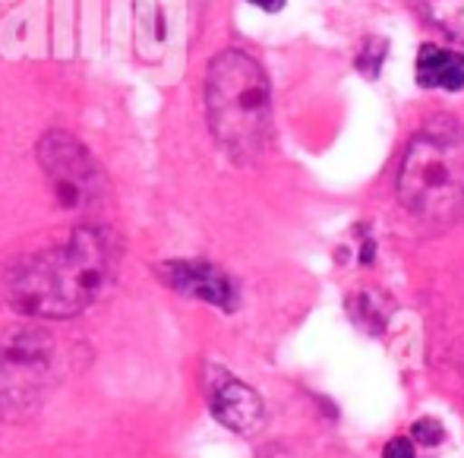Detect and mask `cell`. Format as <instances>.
Masks as SVG:
<instances>
[{
  "mask_svg": "<svg viewBox=\"0 0 464 458\" xmlns=\"http://www.w3.org/2000/svg\"><path fill=\"white\" fill-rule=\"evenodd\" d=\"M108 275V238L82 225L44 250L19 257L4 275V297L23 317L70 319L95 304Z\"/></svg>",
  "mask_w": 464,
  "mask_h": 458,
  "instance_id": "6da1fadb",
  "label": "cell"
},
{
  "mask_svg": "<svg viewBox=\"0 0 464 458\" xmlns=\"http://www.w3.org/2000/svg\"><path fill=\"white\" fill-rule=\"evenodd\" d=\"M206 117L215 142L231 161H256L272 130V89L266 70L246 51L227 48L206 70Z\"/></svg>",
  "mask_w": 464,
  "mask_h": 458,
  "instance_id": "7a4b0ae2",
  "label": "cell"
},
{
  "mask_svg": "<svg viewBox=\"0 0 464 458\" xmlns=\"http://www.w3.org/2000/svg\"><path fill=\"white\" fill-rule=\"evenodd\" d=\"M398 200L420 221H449L464 206V127L455 117L423 123L398 171Z\"/></svg>",
  "mask_w": 464,
  "mask_h": 458,
  "instance_id": "3957f363",
  "label": "cell"
},
{
  "mask_svg": "<svg viewBox=\"0 0 464 458\" xmlns=\"http://www.w3.org/2000/svg\"><path fill=\"white\" fill-rule=\"evenodd\" d=\"M67 373V355L51 332L16 329L0 338V421L32 417Z\"/></svg>",
  "mask_w": 464,
  "mask_h": 458,
  "instance_id": "277c9868",
  "label": "cell"
},
{
  "mask_svg": "<svg viewBox=\"0 0 464 458\" xmlns=\"http://www.w3.org/2000/svg\"><path fill=\"white\" fill-rule=\"evenodd\" d=\"M38 165L67 212L92 209L104 193V178L92 152L67 130H51L38 140Z\"/></svg>",
  "mask_w": 464,
  "mask_h": 458,
  "instance_id": "5b68a950",
  "label": "cell"
},
{
  "mask_svg": "<svg viewBox=\"0 0 464 458\" xmlns=\"http://www.w3.org/2000/svg\"><path fill=\"white\" fill-rule=\"evenodd\" d=\"M159 275L168 287H174V291L187 294L193 300H206V304L221 307V310H234V304H237L234 281L215 263H202V259H168V263L159 266Z\"/></svg>",
  "mask_w": 464,
  "mask_h": 458,
  "instance_id": "8992f818",
  "label": "cell"
},
{
  "mask_svg": "<svg viewBox=\"0 0 464 458\" xmlns=\"http://www.w3.org/2000/svg\"><path fill=\"white\" fill-rule=\"evenodd\" d=\"M212 402V414L218 424H225L227 430H234L237 436H256L266 427V404L259 398V392L253 385H246L244 379H234L227 373H221L212 383L208 392Z\"/></svg>",
  "mask_w": 464,
  "mask_h": 458,
  "instance_id": "52a82bcc",
  "label": "cell"
},
{
  "mask_svg": "<svg viewBox=\"0 0 464 458\" xmlns=\"http://www.w3.org/2000/svg\"><path fill=\"white\" fill-rule=\"evenodd\" d=\"M417 83L423 89L442 92L464 89V54L442 44H423L417 54Z\"/></svg>",
  "mask_w": 464,
  "mask_h": 458,
  "instance_id": "ba28073f",
  "label": "cell"
},
{
  "mask_svg": "<svg viewBox=\"0 0 464 458\" xmlns=\"http://www.w3.org/2000/svg\"><path fill=\"white\" fill-rule=\"evenodd\" d=\"M430 25L464 44V0H411Z\"/></svg>",
  "mask_w": 464,
  "mask_h": 458,
  "instance_id": "9c48e42d",
  "label": "cell"
},
{
  "mask_svg": "<svg viewBox=\"0 0 464 458\" xmlns=\"http://www.w3.org/2000/svg\"><path fill=\"white\" fill-rule=\"evenodd\" d=\"M385 61V42H379V38H370L367 44H363L361 57H357V67L363 70L367 76H376L379 73V63Z\"/></svg>",
  "mask_w": 464,
  "mask_h": 458,
  "instance_id": "30bf717a",
  "label": "cell"
},
{
  "mask_svg": "<svg viewBox=\"0 0 464 458\" xmlns=\"http://www.w3.org/2000/svg\"><path fill=\"white\" fill-rule=\"evenodd\" d=\"M411 440L423 443V446H436V443H442V427L433 417H423V421H417L414 427H411Z\"/></svg>",
  "mask_w": 464,
  "mask_h": 458,
  "instance_id": "8fae6325",
  "label": "cell"
},
{
  "mask_svg": "<svg viewBox=\"0 0 464 458\" xmlns=\"http://www.w3.org/2000/svg\"><path fill=\"white\" fill-rule=\"evenodd\" d=\"M382 458H414V440L411 436H395L385 443Z\"/></svg>",
  "mask_w": 464,
  "mask_h": 458,
  "instance_id": "7c38bea8",
  "label": "cell"
},
{
  "mask_svg": "<svg viewBox=\"0 0 464 458\" xmlns=\"http://www.w3.org/2000/svg\"><path fill=\"white\" fill-rule=\"evenodd\" d=\"M253 6H259V10H266V13H278L281 6L287 4V0H250Z\"/></svg>",
  "mask_w": 464,
  "mask_h": 458,
  "instance_id": "4fadbf2b",
  "label": "cell"
}]
</instances>
